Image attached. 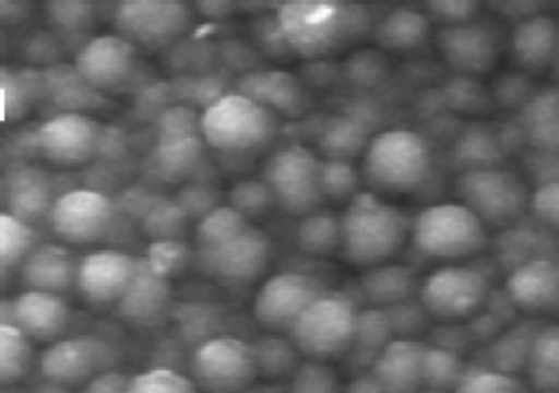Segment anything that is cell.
<instances>
[{"label": "cell", "instance_id": "cell-1", "mask_svg": "<svg viewBox=\"0 0 559 393\" xmlns=\"http://www.w3.org/2000/svg\"><path fill=\"white\" fill-rule=\"evenodd\" d=\"M200 266L215 279L247 284L260 277L271 258V243L245 213L233 206L209 211L195 233Z\"/></svg>", "mask_w": 559, "mask_h": 393}, {"label": "cell", "instance_id": "cell-2", "mask_svg": "<svg viewBox=\"0 0 559 393\" xmlns=\"http://www.w3.org/2000/svg\"><path fill=\"white\" fill-rule=\"evenodd\" d=\"M412 222L377 192H358L341 215V253L360 269L392 260L409 237Z\"/></svg>", "mask_w": 559, "mask_h": 393}, {"label": "cell", "instance_id": "cell-3", "mask_svg": "<svg viewBox=\"0 0 559 393\" xmlns=\"http://www.w3.org/2000/svg\"><path fill=\"white\" fill-rule=\"evenodd\" d=\"M432 147L414 130L390 128L371 136L362 151V177L385 194L421 188L432 175Z\"/></svg>", "mask_w": 559, "mask_h": 393}, {"label": "cell", "instance_id": "cell-4", "mask_svg": "<svg viewBox=\"0 0 559 393\" xmlns=\"http://www.w3.org/2000/svg\"><path fill=\"white\" fill-rule=\"evenodd\" d=\"M365 23V12L338 3H289L275 10L280 36L300 57H328L354 38Z\"/></svg>", "mask_w": 559, "mask_h": 393}, {"label": "cell", "instance_id": "cell-5", "mask_svg": "<svg viewBox=\"0 0 559 393\" xmlns=\"http://www.w3.org/2000/svg\"><path fill=\"white\" fill-rule=\"evenodd\" d=\"M273 112L245 92L217 96L200 117V134L224 155L258 153L275 136Z\"/></svg>", "mask_w": 559, "mask_h": 393}, {"label": "cell", "instance_id": "cell-6", "mask_svg": "<svg viewBox=\"0 0 559 393\" xmlns=\"http://www.w3.org/2000/svg\"><path fill=\"white\" fill-rule=\"evenodd\" d=\"M416 251L443 262H459L488 246V226L461 202H441L424 209L409 230Z\"/></svg>", "mask_w": 559, "mask_h": 393}, {"label": "cell", "instance_id": "cell-7", "mask_svg": "<svg viewBox=\"0 0 559 393\" xmlns=\"http://www.w3.org/2000/svg\"><path fill=\"white\" fill-rule=\"evenodd\" d=\"M264 183L273 202L289 215L307 217L324 202L322 159L302 143L280 147L264 166Z\"/></svg>", "mask_w": 559, "mask_h": 393}, {"label": "cell", "instance_id": "cell-8", "mask_svg": "<svg viewBox=\"0 0 559 393\" xmlns=\"http://www.w3.org/2000/svg\"><path fill=\"white\" fill-rule=\"evenodd\" d=\"M358 313L349 300L336 293H322L320 298L294 324V347L309 360L328 362L354 347Z\"/></svg>", "mask_w": 559, "mask_h": 393}, {"label": "cell", "instance_id": "cell-9", "mask_svg": "<svg viewBox=\"0 0 559 393\" xmlns=\"http://www.w3.org/2000/svg\"><path fill=\"white\" fill-rule=\"evenodd\" d=\"M461 204L486 226H508L528 211L531 192L520 175L503 168L465 170L456 183Z\"/></svg>", "mask_w": 559, "mask_h": 393}, {"label": "cell", "instance_id": "cell-10", "mask_svg": "<svg viewBox=\"0 0 559 393\" xmlns=\"http://www.w3.org/2000/svg\"><path fill=\"white\" fill-rule=\"evenodd\" d=\"M191 373L206 393H245L260 369L253 344L236 335H215L193 352Z\"/></svg>", "mask_w": 559, "mask_h": 393}, {"label": "cell", "instance_id": "cell-11", "mask_svg": "<svg viewBox=\"0 0 559 393\" xmlns=\"http://www.w3.org/2000/svg\"><path fill=\"white\" fill-rule=\"evenodd\" d=\"M490 282L473 266L448 264L432 271L421 284L424 309L441 320L468 318L488 298Z\"/></svg>", "mask_w": 559, "mask_h": 393}, {"label": "cell", "instance_id": "cell-12", "mask_svg": "<svg viewBox=\"0 0 559 393\" xmlns=\"http://www.w3.org/2000/svg\"><path fill=\"white\" fill-rule=\"evenodd\" d=\"M102 143L99 123L76 110L43 121L34 132L36 153L55 166L74 168L97 155Z\"/></svg>", "mask_w": 559, "mask_h": 393}, {"label": "cell", "instance_id": "cell-13", "mask_svg": "<svg viewBox=\"0 0 559 393\" xmlns=\"http://www.w3.org/2000/svg\"><path fill=\"white\" fill-rule=\"evenodd\" d=\"M322 293L320 282L307 273H275L255 293L253 318L269 331H292Z\"/></svg>", "mask_w": 559, "mask_h": 393}, {"label": "cell", "instance_id": "cell-14", "mask_svg": "<svg viewBox=\"0 0 559 393\" xmlns=\"http://www.w3.org/2000/svg\"><path fill=\"white\" fill-rule=\"evenodd\" d=\"M112 344L97 335L61 337L40 356L43 380L61 386H85L112 365Z\"/></svg>", "mask_w": 559, "mask_h": 393}, {"label": "cell", "instance_id": "cell-15", "mask_svg": "<svg viewBox=\"0 0 559 393\" xmlns=\"http://www.w3.org/2000/svg\"><path fill=\"white\" fill-rule=\"evenodd\" d=\"M191 25V12L181 3L126 0L115 10L117 34L136 47H166Z\"/></svg>", "mask_w": 559, "mask_h": 393}, {"label": "cell", "instance_id": "cell-16", "mask_svg": "<svg viewBox=\"0 0 559 393\" xmlns=\"http://www.w3.org/2000/svg\"><path fill=\"white\" fill-rule=\"evenodd\" d=\"M115 219V204L110 196L92 190L74 188L57 196L50 213L57 237L66 243H92L102 239Z\"/></svg>", "mask_w": 559, "mask_h": 393}, {"label": "cell", "instance_id": "cell-17", "mask_svg": "<svg viewBox=\"0 0 559 393\" xmlns=\"http://www.w3.org/2000/svg\"><path fill=\"white\" fill-rule=\"evenodd\" d=\"M136 70V45L119 34H102L81 45L74 72L95 92L121 90Z\"/></svg>", "mask_w": 559, "mask_h": 393}, {"label": "cell", "instance_id": "cell-18", "mask_svg": "<svg viewBox=\"0 0 559 393\" xmlns=\"http://www.w3.org/2000/svg\"><path fill=\"white\" fill-rule=\"evenodd\" d=\"M443 61L459 74L475 76L492 70L499 61L501 36L486 21H468L443 27L437 36Z\"/></svg>", "mask_w": 559, "mask_h": 393}, {"label": "cell", "instance_id": "cell-19", "mask_svg": "<svg viewBox=\"0 0 559 393\" xmlns=\"http://www.w3.org/2000/svg\"><path fill=\"white\" fill-rule=\"evenodd\" d=\"M142 262L121 251H97L79 262L76 290L87 305H119Z\"/></svg>", "mask_w": 559, "mask_h": 393}, {"label": "cell", "instance_id": "cell-20", "mask_svg": "<svg viewBox=\"0 0 559 393\" xmlns=\"http://www.w3.org/2000/svg\"><path fill=\"white\" fill-rule=\"evenodd\" d=\"M508 298L526 313H552L559 309V264L550 258H533L508 275Z\"/></svg>", "mask_w": 559, "mask_h": 393}, {"label": "cell", "instance_id": "cell-21", "mask_svg": "<svg viewBox=\"0 0 559 393\" xmlns=\"http://www.w3.org/2000/svg\"><path fill=\"white\" fill-rule=\"evenodd\" d=\"M426 349L416 340H390L371 360V380L385 393H418L424 384Z\"/></svg>", "mask_w": 559, "mask_h": 393}, {"label": "cell", "instance_id": "cell-22", "mask_svg": "<svg viewBox=\"0 0 559 393\" xmlns=\"http://www.w3.org/2000/svg\"><path fill=\"white\" fill-rule=\"evenodd\" d=\"M12 322L29 340L57 342L70 322V307L59 293L23 290L10 302Z\"/></svg>", "mask_w": 559, "mask_h": 393}, {"label": "cell", "instance_id": "cell-23", "mask_svg": "<svg viewBox=\"0 0 559 393\" xmlns=\"http://www.w3.org/2000/svg\"><path fill=\"white\" fill-rule=\"evenodd\" d=\"M510 55L526 72L555 68L559 55V21L533 14L520 21L510 36Z\"/></svg>", "mask_w": 559, "mask_h": 393}, {"label": "cell", "instance_id": "cell-24", "mask_svg": "<svg viewBox=\"0 0 559 393\" xmlns=\"http://www.w3.org/2000/svg\"><path fill=\"white\" fill-rule=\"evenodd\" d=\"M79 262L63 243H40L27 255L21 269V282L25 290L66 293L76 286Z\"/></svg>", "mask_w": 559, "mask_h": 393}, {"label": "cell", "instance_id": "cell-25", "mask_svg": "<svg viewBox=\"0 0 559 393\" xmlns=\"http://www.w3.org/2000/svg\"><path fill=\"white\" fill-rule=\"evenodd\" d=\"M3 200L8 204V213L25 222L50 215L57 202L52 200V186L45 172L25 164L8 172L3 181Z\"/></svg>", "mask_w": 559, "mask_h": 393}, {"label": "cell", "instance_id": "cell-26", "mask_svg": "<svg viewBox=\"0 0 559 393\" xmlns=\"http://www.w3.org/2000/svg\"><path fill=\"white\" fill-rule=\"evenodd\" d=\"M170 302V286L168 277L153 271L148 264L142 262L136 277L128 286L126 295L121 298L119 313L126 320H132L136 324H148L157 320Z\"/></svg>", "mask_w": 559, "mask_h": 393}, {"label": "cell", "instance_id": "cell-27", "mask_svg": "<svg viewBox=\"0 0 559 393\" xmlns=\"http://www.w3.org/2000/svg\"><path fill=\"white\" fill-rule=\"evenodd\" d=\"M522 123L526 139L539 153H559V87L528 98Z\"/></svg>", "mask_w": 559, "mask_h": 393}, {"label": "cell", "instance_id": "cell-28", "mask_svg": "<svg viewBox=\"0 0 559 393\" xmlns=\"http://www.w3.org/2000/svg\"><path fill=\"white\" fill-rule=\"evenodd\" d=\"M524 367L535 391L559 393V324H546L533 333Z\"/></svg>", "mask_w": 559, "mask_h": 393}, {"label": "cell", "instance_id": "cell-29", "mask_svg": "<svg viewBox=\"0 0 559 393\" xmlns=\"http://www.w3.org/2000/svg\"><path fill=\"white\" fill-rule=\"evenodd\" d=\"M245 94L253 96L255 102L266 106L271 112L273 108L287 115H298L305 110V92L300 83L285 72H264L249 79Z\"/></svg>", "mask_w": 559, "mask_h": 393}, {"label": "cell", "instance_id": "cell-30", "mask_svg": "<svg viewBox=\"0 0 559 393\" xmlns=\"http://www.w3.org/2000/svg\"><path fill=\"white\" fill-rule=\"evenodd\" d=\"M432 19L416 10H394L379 25V43L392 49L421 47L430 38Z\"/></svg>", "mask_w": 559, "mask_h": 393}, {"label": "cell", "instance_id": "cell-31", "mask_svg": "<svg viewBox=\"0 0 559 393\" xmlns=\"http://www.w3.org/2000/svg\"><path fill=\"white\" fill-rule=\"evenodd\" d=\"M32 365L29 337L14 324L0 326V380L16 384L23 380Z\"/></svg>", "mask_w": 559, "mask_h": 393}, {"label": "cell", "instance_id": "cell-32", "mask_svg": "<svg viewBox=\"0 0 559 393\" xmlns=\"http://www.w3.org/2000/svg\"><path fill=\"white\" fill-rule=\"evenodd\" d=\"M34 251V230L29 222L3 213L0 215V266L5 271L21 266Z\"/></svg>", "mask_w": 559, "mask_h": 393}, {"label": "cell", "instance_id": "cell-33", "mask_svg": "<svg viewBox=\"0 0 559 393\" xmlns=\"http://www.w3.org/2000/svg\"><path fill=\"white\" fill-rule=\"evenodd\" d=\"M34 98V79L27 70H5L0 74V119L3 123L19 121Z\"/></svg>", "mask_w": 559, "mask_h": 393}, {"label": "cell", "instance_id": "cell-34", "mask_svg": "<svg viewBox=\"0 0 559 393\" xmlns=\"http://www.w3.org/2000/svg\"><path fill=\"white\" fill-rule=\"evenodd\" d=\"M298 243L307 253L324 255L341 251V217L332 213H311L298 228Z\"/></svg>", "mask_w": 559, "mask_h": 393}, {"label": "cell", "instance_id": "cell-35", "mask_svg": "<svg viewBox=\"0 0 559 393\" xmlns=\"http://www.w3.org/2000/svg\"><path fill=\"white\" fill-rule=\"evenodd\" d=\"M454 393H526L524 382L510 371L497 367L465 369L454 386Z\"/></svg>", "mask_w": 559, "mask_h": 393}, {"label": "cell", "instance_id": "cell-36", "mask_svg": "<svg viewBox=\"0 0 559 393\" xmlns=\"http://www.w3.org/2000/svg\"><path fill=\"white\" fill-rule=\"evenodd\" d=\"M200 159V141L195 136L162 139L155 153L157 168L166 175H186Z\"/></svg>", "mask_w": 559, "mask_h": 393}, {"label": "cell", "instance_id": "cell-37", "mask_svg": "<svg viewBox=\"0 0 559 393\" xmlns=\"http://www.w3.org/2000/svg\"><path fill=\"white\" fill-rule=\"evenodd\" d=\"M128 393H200V389L193 378L157 367L132 376Z\"/></svg>", "mask_w": 559, "mask_h": 393}, {"label": "cell", "instance_id": "cell-38", "mask_svg": "<svg viewBox=\"0 0 559 393\" xmlns=\"http://www.w3.org/2000/svg\"><path fill=\"white\" fill-rule=\"evenodd\" d=\"M365 288L374 302H396L409 288V273L403 266H374L365 279Z\"/></svg>", "mask_w": 559, "mask_h": 393}, {"label": "cell", "instance_id": "cell-39", "mask_svg": "<svg viewBox=\"0 0 559 393\" xmlns=\"http://www.w3.org/2000/svg\"><path fill=\"white\" fill-rule=\"evenodd\" d=\"M465 367L448 349H426L424 358V384L426 389L448 391L454 389L461 380Z\"/></svg>", "mask_w": 559, "mask_h": 393}, {"label": "cell", "instance_id": "cell-40", "mask_svg": "<svg viewBox=\"0 0 559 393\" xmlns=\"http://www.w3.org/2000/svg\"><path fill=\"white\" fill-rule=\"evenodd\" d=\"M289 393H341V380L328 362L307 360L292 373Z\"/></svg>", "mask_w": 559, "mask_h": 393}, {"label": "cell", "instance_id": "cell-41", "mask_svg": "<svg viewBox=\"0 0 559 393\" xmlns=\"http://www.w3.org/2000/svg\"><path fill=\"white\" fill-rule=\"evenodd\" d=\"M358 172L347 159H322V194L324 200L349 202L358 194Z\"/></svg>", "mask_w": 559, "mask_h": 393}, {"label": "cell", "instance_id": "cell-42", "mask_svg": "<svg viewBox=\"0 0 559 393\" xmlns=\"http://www.w3.org/2000/svg\"><path fill=\"white\" fill-rule=\"evenodd\" d=\"M528 211L544 228L559 233V179H544L531 192Z\"/></svg>", "mask_w": 559, "mask_h": 393}, {"label": "cell", "instance_id": "cell-43", "mask_svg": "<svg viewBox=\"0 0 559 393\" xmlns=\"http://www.w3.org/2000/svg\"><path fill=\"white\" fill-rule=\"evenodd\" d=\"M50 19L55 25H59L61 29H83L90 23L92 16V5L85 3H52L48 5Z\"/></svg>", "mask_w": 559, "mask_h": 393}, {"label": "cell", "instance_id": "cell-44", "mask_svg": "<svg viewBox=\"0 0 559 393\" xmlns=\"http://www.w3.org/2000/svg\"><path fill=\"white\" fill-rule=\"evenodd\" d=\"M183 251H186V249H183V246H179L177 241H173V239H159V241L153 243V249H151V255H148V262H146V264H148L153 271H157L159 275L168 277V273L179 266V262H181V258H183Z\"/></svg>", "mask_w": 559, "mask_h": 393}, {"label": "cell", "instance_id": "cell-45", "mask_svg": "<svg viewBox=\"0 0 559 393\" xmlns=\"http://www.w3.org/2000/svg\"><path fill=\"white\" fill-rule=\"evenodd\" d=\"M428 10H430L432 16L443 21L445 27L475 21L477 14H479V5L477 3H463V0H454V3H435Z\"/></svg>", "mask_w": 559, "mask_h": 393}, {"label": "cell", "instance_id": "cell-46", "mask_svg": "<svg viewBox=\"0 0 559 393\" xmlns=\"http://www.w3.org/2000/svg\"><path fill=\"white\" fill-rule=\"evenodd\" d=\"M130 380L126 373L117 371V369H108L104 373H99L97 378H92L81 393H128Z\"/></svg>", "mask_w": 559, "mask_h": 393}, {"label": "cell", "instance_id": "cell-47", "mask_svg": "<svg viewBox=\"0 0 559 393\" xmlns=\"http://www.w3.org/2000/svg\"><path fill=\"white\" fill-rule=\"evenodd\" d=\"M34 393H72L68 386H61V384H55V382H48L45 380L43 386H36Z\"/></svg>", "mask_w": 559, "mask_h": 393}, {"label": "cell", "instance_id": "cell-48", "mask_svg": "<svg viewBox=\"0 0 559 393\" xmlns=\"http://www.w3.org/2000/svg\"><path fill=\"white\" fill-rule=\"evenodd\" d=\"M418 393H448V391H437V389H421Z\"/></svg>", "mask_w": 559, "mask_h": 393}, {"label": "cell", "instance_id": "cell-49", "mask_svg": "<svg viewBox=\"0 0 559 393\" xmlns=\"http://www.w3.org/2000/svg\"><path fill=\"white\" fill-rule=\"evenodd\" d=\"M555 68L559 70V55H557V61H555Z\"/></svg>", "mask_w": 559, "mask_h": 393}, {"label": "cell", "instance_id": "cell-50", "mask_svg": "<svg viewBox=\"0 0 559 393\" xmlns=\"http://www.w3.org/2000/svg\"><path fill=\"white\" fill-rule=\"evenodd\" d=\"M8 393H19V391H8Z\"/></svg>", "mask_w": 559, "mask_h": 393}]
</instances>
